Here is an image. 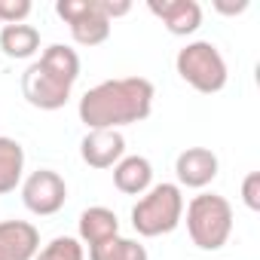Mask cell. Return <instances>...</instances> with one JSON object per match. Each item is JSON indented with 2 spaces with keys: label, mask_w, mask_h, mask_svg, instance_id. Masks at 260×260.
<instances>
[{
  "label": "cell",
  "mask_w": 260,
  "mask_h": 260,
  "mask_svg": "<svg viewBox=\"0 0 260 260\" xmlns=\"http://www.w3.org/2000/svg\"><path fill=\"white\" fill-rule=\"evenodd\" d=\"M153 83L147 77H119V80H104L92 86L80 98V119L86 122L89 132L95 128H119L144 122L153 110Z\"/></svg>",
  "instance_id": "cell-1"
},
{
  "label": "cell",
  "mask_w": 260,
  "mask_h": 260,
  "mask_svg": "<svg viewBox=\"0 0 260 260\" xmlns=\"http://www.w3.org/2000/svg\"><path fill=\"white\" fill-rule=\"evenodd\" d=\"M80 77V55L71 46L52 43L22 74V95L37 110H61Z\"/></svg>",
  "instance_id": "cell-2"
},
{
  "label": "cell",
  "mask_w": 260,
  "mask_h": 260,
  "mask_svg": "<svg viewBox=\"0 0 260 260\" xmlns=\"http://www.w3.org/2000/svg\"><path fill=\"white\" fill-rule=\"evenodd\" d=\"M187 233L196 248L220 251L233 236V205L217 193H199L187 205Z\"/></svg>",
  "instance_id": "cell-3"
},
{
  "label": "cell",
  "mask_w": 260,
  "mask_h": 260,
  "mask_svg": "<svg viewBox=\"0 0 260 260\" xmlns=\"http://www.w3.org/2000/svg\"><path fill=\"white\" fill-rule=\"evenodd\" d=\"M181 217H184V193L178 184L150 187L132 208V226L144 239H156L178 230Z\"/></svg>",
  "instance_id": "cell-4"
},
{
  "label": "cell",
  "mask_w": 260,
  "mask_h": 260,
  "mask_svg": "<svg viewBox=\"0 0 260 260\" xmlns=\"http://www.w3.org/2000/svg\"><path fill=\"white\" fill-rule=\"evenodd\" d=\"M175 68H178V77L193 86L196 92L202 95H214L226 86V61L220 55V49L208 40H193L187 43L178 58H175Z\"/></svg>",
  "instance_id": "cell-5"
},
{
  "label": "cell",
  "mask_w": 260,
  "mask_h": 260,
  "mask_svg": "<svg viewBox=\"0 0 260 260\" xmlns=\"http://www.w3.org/2000/svg\"><path fill=\"white\" fill-rule=\"evenodd\" d=\"M55 13L80 46H101L110 37V19L104 16L101 0H58Z\"/></svg>",
  "instance_id": "cell-6"
},
{
  "label": "cell",
  "mask_w": 260,
  "mask_h": 260,
  "mask_svg": "<svg viewBox=\"0 0 260 260\" xmlns=\"http://www.w3.org/2000/svg\"><path fill=\"white\" fill-rule=\"evenodd\" d=\"M22 202L31 214L37 217H49L58 214L68 202V184L58 172L52 169H37L25 178L22 184Z\"/></svg>",
  "instance_id": "cell-7"
},
{
  "label": "cell",
  "mask_w": 260,
  "mask_h": 260,
  "mask_svg": "<svg viewBox=\"0 0 260 260\" xmlns=\"http://www.w3.org/2000/svg\"><path fill=\"white\" fill-rule=\"evenodd\" d=\"M80 156L89 169H113L125 156V138L116 128H95L80 141Z\"/></svg>",
  "instance_id": "cell-8"
},
{
  "label": "cell",
  "mask_w": 260,
  "mask_h": 260,
  "mask_svg": "<svg viewBox=\"0 0 260 260\" xmlns=\"http://www.w3.org/2000/svg\"><path fill=\"white\" fill-rule=\"evenodd\" d=\"M217 156L208 147H187L184 153H178L175 159V175H178V187H190V190H202L217 178Z\"/></svg>",
  "instance_id": "cell-9"
},
{
  "label": "cell",
  "mask_w": 260,
  "mask_h": 260,
  "mask_svg": "<svg viewBox=\"0 0 260 260\" xmlns=\"http://www.w3.org/2000/svg\"><path fill=\"white\" fill-rule=\"evenodd\" d=\"M147 10L166 25L169 34L175 37H187V34H196L199 25H202V7L196 0H150Z\"/></svg>",
  "instance_id": "cell-10"
},
{
  "label": "cell",
  "mask_w": 260,
  "mask_h": 260,
  "mask_svg": "<svg viewBox=\"0 0 260 260\" xmlns=\"http://www.w3.org/2000/svg\"><path fill=\"white\" fill-rule=\"evenodd\" d=\"M40 251V233L28 220L0 223V260H34Z\"/></svg>",
  "instance_id": "cell-11"
},
{
  "label": "cell",
  "mask_w": 260,
  "mask_h": 260,
  "mask_svg": "<svg viewBox=\"0 0 260 260\" xmlns=\"http://www.w3.org/2000/svg\"><path fill=\"white\" fill-rule=\"evenodd\" d=\"M113 184L125 196H144L153 187V166L147 156H122L113 166Z\"/></svg>",
  "instance_id": "cell-12"
},
{
  "label": "cell",
  "mask_w": 260,
  "mask_h": 260,
  "mask_svg": "<svg viewBox=\"0 0 260 260\" xmlns=\"http://www.w3.org/2000/svg\"><path fill=\"white\" fill-rule=\"evenodd\" d=\"M119 236V220L110 208L104 205H92L80 214V239L92 248V245H101L107 239Z\"/></svg>",
  "instance_id": "cell-13"
},
{
  "label": "cell",
  "mask_w": 260,
  "mask_h": 260,
  "mask_svg": "<svg viewBox=\"0 0 260 260\" xmlns=\"http://www.w3.org/2000/svg\"><path fill=\"white\" fill-rule=\"evenodd\" d=\"M0 49H4L7 58H16V61H25V58H34L40 52V31L34 25H4L0 31Z\"/></svg>",
  "instance_id": "cell-14"
},
{
  "label": "cell",
  "mask_w": 260,
  "mask_h": 260,
  "mask_svg": "<svg viewBox=\"0 0 260 260\" xmlns=\"http://www.w3.org/2000/svg\"><path fill=\"white\" fill-rule=\"evenodd\" d=\"M25 175V150L16 138L0 135V196L13 193Z\"/></svg>",
  "instance_id": "cell-15"
},
{
  "label": "cell",
  "mask_w": 260,
  "mask_h": 260,
  "mask_svg": "<svg viewBox=\"0 0 260 260\" xmlns=\"http://www.w3.org/2000/svg\"><path fill=\"white\" fill-rule=\"evenodd\" d=\"M89 260H150V257H147V248L141 242L113 236V239H107L101 245H92Z\"/></svg>",
  "instance_id": "cell-16"
},
{
  "label": "cell",
  "mask_w": 260,
  "mask_h": 260,
  "mask_svg": "<svg viewBox=\"0 0 260 260\" xmlns=\"http://www.w3.org/2000/svg\"><path fill=\"white\" fill-rule=\"evenodd\" d=\"M34 260H86V251H83L80 239H74V236H58V239H52L43 251H37Z\"/></svg>",
  "instance_id": "cell-17"
},
{
  "label": "cell",
  "mask_w": 260,
  "mask_h": 260,
  "mask_svg": "<svg viewBox=\"0 0 260 260\" xmlns=\"http://www.w3.org/2000/svg\"><path fill=\"white\" fill-rule=\"evenodd\" d=\"M31 0H0V22L4 25H22L31 16Z\"/></svg>",
  "instance_id": "cell-18"
},
{
  "label": "cell",
  "mask_w": 260,
  "mask_h": 260,
  "mask_svg": "<svg viewBox=\"0 0 260 260\" xmlns=\"http://www.w3.org/2000/svg\"><path fill=\"white\" fill-rule=\"evenodd\" d=\"M242 202L251 211H260V172L245 175V181H242Z\"/></svg>",
  "instance_id": "cell-19"
},
{
  "label": "cell",
  "mask_w": 260,
  "mask_h": 260,
  "mask_svg": "<svg viewBox=\"0 0 260 260\" xmlns=\"http://www.w3.org/2000/svg\"><path fill=\"white\" fill-rule=\"evenodd\" d=\"M214 10L223 13V16H236V13H245L248 10V0H239V4H223V0H217Z\"/></svg>",
  "instance_id": "cell-20"
}]
</instances>
